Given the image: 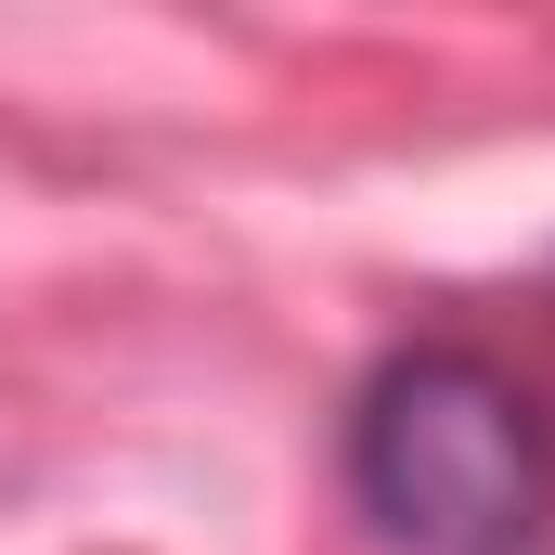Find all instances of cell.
<instances>
[{
	"label": "cell",
	"mask_w": 555,
	"mask_h": 555,
	"mask_svg": "<svg viewBox=\"0 0 555 555\" xmlns=\"http://www.w3.org/2000/svg\"><path fill=\"white\" fill-rule=\"evenodd\" d=\"M336 478L388 555H543L555 401L478 336H414L349 388Z\"/></svg>",
	"instance_id": "obj_1"
}]
</instances>
